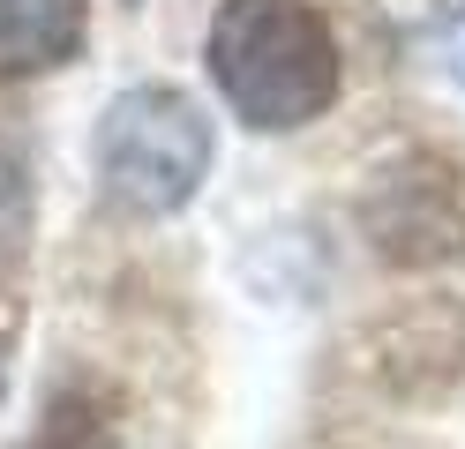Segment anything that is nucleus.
<instances>
[{
    "label": "nucleus",
    "instance_id": "nucleus-1",
    "mask_svg": "<svg viewBox=\"0 0 465 449\" xmlns=\"http://www.w3.org/2000/svg\"><path fill=\"white\" fill-rule=\"evenodd\" d=\"M211 75L263 135L308 128L338 98V38L308 0H225L211 15Z\"/></svg>",
    "mask_w": 465,
    "mask_h": 449
},
{
    "label": "nucleus",
    "instance_id": "nucleus-2",
    "mask_svg": "<svg viewBox=\"0 0 465 449\" xmlns=\"http://www.w3.org/2000/svg\"><path fill=\"white\" fill-rule=\"evenodd\" d=\"M211 120L188 90L173 83H135L105 105L98 120V142H91V165H98V188L135 210V218H173L188 210L203 172H211Z\"/></svg>",
    "mask_w": 465,
    "mask_h": 449
},
{
    "label": "nucleus",
    "instance_id": "nucleus-3",
    "mask_svg": "<svg viewBox=\"0 0 465 449\" xmlns=\"http://www.w3.org/2000/svg\"><path fill=\"white\" fill-rule=\"evenodd\" d=\"M83 45V0H0V75L61 68Z\"/></svg>",
    "mask_w": 465,
    "mask_h": 449
},
{
    "label": "nucleus",
    "instance_id": "nucleus-4",
    "mask_svg": "<svg viewBox=\"0 0 465 449\" xmlns=\"http://www.w3.org/2000/svg\"><path fill=\"white\" fill-rule=\"evenodd\" d=\"M23 449H121V434H113V412H105V405L61 397V405L38 419V434L23 442Z\"/></svg>",
    "mask_w": 465,
    "mask_h": 449
},
{
    "label": "nucleus",
    "instance_id": "nucleus-5",
    "mask_svg": "<svg viewBox=\"0 0 465 449\" xmlns=\"http://www.w3.org/2000/svg\"><path fill=\"white\" fill-rule=\"evenodd\" d=\"M23 232H31V180H23V158L0 142V269L23 255Z\"/></svg>",
    "mask_w": 465,
    "mask_h": 449
}]
</instances>
